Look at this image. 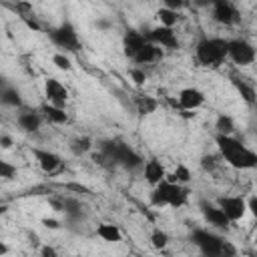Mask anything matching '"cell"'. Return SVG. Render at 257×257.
I'll return each instance as SVG.
<instances>
[{
	"label": "cell",
	"instance_id": "6da1fadb",
	"mask_svg": "<svg viewBox=\"0 0 257 257\" xmlns=\"http://www.w3.org/2000/svg\"><path fill=\"white\" fill-rule=\"evenodd\" d=\"M215 143H217V147H219L221 157H223L233 169L245 171V169H253V167L257 165V155H255V151H251V149L245 147L241 141L233 139L231 135H217V133H215Z\"/></svg>",
	"mask_w": 257,
	"mask_h": 257
},
{
	"label": "cell",
	"instance_id": "7a4b0ae2",
	"mask_svg": "<svg viewBox=\"0 0 257 257\" xmlns=\"http://www.w3.org/2000/svg\"><path fill=\"white\" fill-rule=\"evenodd\" d=\"M195 58L201 66H221L227 58V40L203 36L195 46Z\"/></svg>",
	"mask_w": 257,
	"mask_h": 257
},
{
	"label": "cell",
	"instance_id": "3957f363",
	"mask_svg": "<svg viewBox=\"0 0 257 257\" xmlns=\"http://www.w3.org/2000/svg\"><path fill=\"white\" fill-rule=\"evenodd\" d=\"M223 237L209 229H193L191 231V243L201 251L203 257H221V247H223Z\"/></svg>",
	"mask_w": 257,
	"mask_h": 257
},
{
	"label": "cell",
	"instance_id": "277c9868",
	"mask_svg": "<svg viewBox=\"0 0 257 257\" xmlns=\"http://www.w3.org/2000/svg\"><path fill=\"white\" fill-rule=\"evenodd\" d=\"M48 38H50L58 48H62V50L74 52V50L80 48L78 34H76V30H74V26H72L70 22H66V20H64L60 26H56V28H48Z\"/></svg>",
	"mask_w": 257,
	"mask_h": 257
},
{
	"label": "cell",
	"instance_id": "5b68a950",
	"mask_svg": "<svg viewBox=\"0 0 257 257\" xmlns=\"http://www.w3.org/2000/svg\"><path fill=\"white\" fill-rule=\"evenodd\" d=\"M227 58H231L239 66H249L255 62V48L245 38L227 40Z\"/></svg>",
	"mask_w": 257,
	"mask_h": 257
},
{
	"label": "cell",
	"instance_id": "8992f818",
	"mask_svg": "<svg viewBox=\"0 0 257 257\" xmlns=\"http://www.w3.org/2000/svg\"><path fill=\"white\" fill-rule=\"evenodd\" d=\"M217 207L225 213V217L233 223V221H241L247 213V201L239 195H225L217 199Z\"/></svg>",
	"mask_w": 257,
	"mask_h": 257
},
{
	"label": "cell",
	"instance_id": "52a82bcc",
	"mask_svg": "<svg viewBox=\"0 0 257 257\" xmlns=\"http://www.w3.org/2000/svg\"><path fill=\"white\" fill-rule=\"evenodd\" d=\"M211 12H213V20L223 24V26H233L239 20V10L229 0H213Z\"/></svg>",
	"mask_w": 257,
	"mask_h": 257
},
{
	"label": "cell",
	"instance_id": "ba28073f",
	"mask_svg": "<svg viewBox=\"0 0 257 257\" xmlns=\"http://www.w3.org/2000/svg\"><path fill=\"white\" fill-rule=\"evenodd\" d=\"M147 40L155 46H163L167 50H177L179 48V40H177V34L173 28H167V26H155L149 30L147 34Z\"/></svg>",
	"mask_w": 257,
	"mask_h": 257
},
{
	"label": "cell",
	"instance_id": "9c48e42d",
	"mask_svg": "<svg viewBox=\"0 0 257 257\" xmlns=\"http://www.w3.org/2000/svg\"><path fill=\"white\" fill-rule=\"evenodd\" d=\"M143 157L135 151V149H131L128 145H124V143H120V141H116V153H114V165H120V167H124V169H128V171H135V169H139V167H143Z\"/></svg>",
	"mask_w": 257,
	"mask_h": 257
},
{
	"label": "cell",
	"instance_id": "30bf717a",
	"mask_svg": "<svg viewBox=\"0 0 257 257\" xmlns=\"http://www.w3.org/2000/svg\"><path fill=\"white\" fill-rule=\"evenodd\" d=\"M199 209H201V215L205 217V221H207L209 225H213L215 229H225V231L229 229L231 221L225 217V213H223L215 203L201 199V201H199Z\"/></svg>",
	"mask_w": 257,
	"mask_h": 257
},
{
	"label": "cell",
	"instance_id": "8fae6325",
	"mask_svg": "<svg viewBox=\"0 0 257 257\" xmlns=\"http://www.w3.org/2000/svg\"><path fill=\"white\" fill-rule=\"evenodd\" d=\"M30 153L34 155L38 167L44 171V173H56L60 167H62V159L60 155L48 151V149H38V147H30Z\"/></svg>",
	"mask_w": 257,
	"mask_h": 257
},
{
	"label": "cell",
	"instance_id": "7c38bea8",
	"mask_svg": "<svg viewBox=\"0 0 257 257\" xmlns=\"http://www.w3.org/2000/svg\"><path fill=\"white\" fill-rule=\"evenodd\" d=\"M44 94H46L48 104H54V106H60V108H64V104L68 100L66 86L60 80H56V78H48L44 82Z\"/></svg>",
	"mask_w": 257,
	"mask_h": 257
},
{
	"label": "cell",
	"instance_id": "4fadbf2b",
	"mask_svg": "<svg viewBox=\"0 0 257 257\" xmlns=\"http://www.w3.org/2000/svg\"><path fill=\"white\" fill-rule=\"evenodd\" d=\"M147 42H149V40H147V36H145L143 32H139V30H135V28H128V30L124 32V36H122V50H124V54H126L128 58H135L137 52H139Z\"/></svg>",
	"mask_w": 257,
	"mask_h": 257
},
{
	"label": "cell",
	"instance_id": "5bb4252c",
	"mask_svg": "<svg viewBox=\"0 0 257 257\" xmlns=\"http://www.w3.org/2000/svg\"><path fill=\"white\" fill-rule=\"evenodd\" d=\"M203 102H205V94L199 88L189 86V88H183L179 92V102L177 104H179L181 110H197L199 106H203Z\"/></svg>",
	"mask_w": 257,
	"mask_h": 257
},
{
	"label": "cell",
	"instance_id": "9a60e30c",
	"mask_svg": "<svg viewBox=\"0 0 257 257\" xmlns=\"http://www.w3.org/2000/svg\"><path fill=\"white\" fill-rule=\"evenodd\" d=\"M143 175H145V181L151 187H155L161 181H165L167 171H165V167H163V163L159 159H149L147 163H143Z\"/></svg>",
	"mask_w": 257,
	"mask_h": 257
},
{
	"label": "cell",
	"instance_id": "2e32d148",
	"mask_svg": "<svg viewBox=\"0 0 257 257\" xmlns=\"http://www.w3.org/2000/svg\"><path fill=\"white\" fill-rule=\"evenodd\" d=\"M16 122L24 133H36L42 124V114L36 112V110H24V112L18 114Z\"/></svg>",
	"mask_w": 257,
	"mask_h": 257
},
{
	"label": "cell",
	"instance_id": "e0dca14e",
	"mask_svg": "<svg viewBox=\"0 0 257 257\" xmlns=\"http://www.w3.org/2000/svg\"><path fill=\"white\" fill-rule=\"evenodd\" d=\"M171 185H173V183H169V181L165 179V181H161L159 185H155V187H153L151 197H149V201H151V205H153V207H167V205H169Z\"/></svg>",
	"mask_w": 257,
	"mask_h": 257
},
{
	"label": "cell",
	"instance_id": "ac0fdd59",
	"mask_svg": "<svg viewBox=\"0 0 257 257\" xmlns=\"http://www.w3.org/2000/svg\"><path fill=\"white\" fill-rule=\"evenodd\" d=\"M159 58H163V50H161L159 46L147 42V44L137 52V56H135L133 60H135L137 64H151V62H155V60H159Z\"/></svg>",
	"mask_w": 257,
	"mask_h": 257
},
{
	"label": "cell",
	"instance_id": "d6986e66",
	"mask_svg": "<svg viewBox=\"0 0 257 257\" xmlns=\"http://www.w3.org/2000/svg\"><path fill=\"white\" fill-rule=\"evenodd\" d=\"M40 112H42V116L46 118V120H50V122H54V124H64V122H68V114H66V110L64 108H60V106H54V104H42V108H40Z\"/></svg>",
	"mask_w": 257,
	"mask_h": 257
},
{
	"label": "cell",
	"instance_id": "ffe728a7",
	"mask_svg": "<svg viewBox=\"0 0 257 257\" xmlns=\"http://www.w3.org/2000/svg\"><path fill=\"white\" fill-rule=\"evenodd\" d=\"M231 82H233V86L237 88V92L241 94V98L247 102V104H253L255 102V88L245 80V78H239V76H231Z\"/></svg>",
	"mask_w": 257,
	"mask_h": 257
},
{
	"label": "cell",
	"instance_id": "44dd1931",
	"mask_svg": "<svg viewBox=\"0 0 257 257\" xmlns=\"http://www.w3.org/2000/svg\"><path fill=\"white\" fill-rule=\"evenodd\" d=\"M189 201V189L185 185L173 183L171 185V195H169V207H183Z\"/></svg>",
	"mask_w": 257,
	"mask_h": 257
},
{
	"label": "cell",
	"instance_id": "7402d4cb",
	"mask_svg": "<svg viewBox=\"0 0 257 257\" xmlns=\"http://www.w3.org/2000/svg\"><path fill=\"white\" fill-rule=\"evenodd\" d=\"M96 235H98L102 241H108V243H118V241L122 239L120 229H118L116 225H112V223H100V225L96 227Z\"/></svg>",
	"mask_w": 257,
	"mask_h": 257
},
{
	"label": "cell",
	"instance_id": "603a6c76",
	"mask_svg": "<svg viewBox=\"0 0 257 257\" xmlns=\"http://www.w3.org/2000/svg\"><path fill=\"white\" fill-rule=\"evenodd\" d=\"M135 106H137V112L141 116H147V114H153L159 108V100L153 98V96H147V94H139L135 98Z\"/></svg>",
	"mask_w": 257,
	"mask_h": 257
},
{
	"label": "cell",
	"instance_id": "cb8c5ba5",
	"mask_svg": "<svg viewBox=\"0 0 257 257\" xmlns=\"http://www.w3.org/2000/svg\"><path fill=\"white\" fill-rule=\"evenodd\" d=\"M62 213L68 217V221H80V219H84L82 205L76 199H62Z\"/></svg>",
	"mask_w": 257,
	"mask_h": 257
},
{
	"label": "cell",
	"instance_id": "d4e9b609",
	"mask_svg": "<svg viewBox=\"0 0 257 257\" xmlns=\"http://www.w3.org/2000/svg\"><path fill=\"white\" fill-rule=\"evenodd\" d=\"M0 104L18 108V106L22 104V96H20V90H18V88H14V86H6V88L0 92Z\"/></svg>",
	"mask_w": 257,
	"mask_h": 257
},
{
	"label": "cell",
	"instance_id": "484cf974",
	"mask_svg": "<svg viewBox=\"0 0 257 257\" xmlns=\"http://www.w3.org/2000/svg\"><path fill=\"white\" fill-rule=\"evenodd\" d=\"M169 183H179V185H187L191 181V171L187 165H177V169L165 177Z\"/></svg>",
	"mask_w": 257,
	"mask_h": 257
},
{
	"label": "cell",
	"instance_id": "4316f807",
	"mask_svg": "<svg viewBox=\"0 0 257 257\" xmlns=\"http://www.w3.org/2000/svg\"><path fill=\"white\" fill-rule=\"evenodd\" d=\"M215 128H217V135H231L235 131V120L229 114H219L215 118Z\"/></svg>",
	"mask_w": 257,
	"mask_h": 257
},
{
	"label": "cell",
	"instance_id": "83f0119b",
	"mask_svg": "<svg viewBox=\"0 0 257 257\" xmlns=\"http://www.w3.org/2000/svg\"><path fill=\"white\" fill-rule=\"evenodd\" d=\"M90 149H92V143H90V139H88V137H76V139H72V141H70V151H72L76 157H80V155L88 153Z\"/></svg>",
	"mask_w": 257,
	"mask_h": 257
},
{
	"label": "cell",
	"instance_id": "f1b7e54d",
	"mask_svg": "<svg viewBox=\"0 0 257 257\" xmlns=\"http://www.w3.org/2000/svg\"><path fill=\"white\" fill-rule=\"evenodd\" d=\"M159 20H161V26H167V28H173L177 22H179V12H173L169 8H161L157 12Z\"/></svg>",
	"mask_w": 257,
	"mask_h": 257
},
{
	"label": "cell",
	"instance_id": "f546056e",
	"mask_svg": "<svg viewBox=\"0 0 257 257\" xmlns=\"http://www.w3.org/2000/svg\"><path fill=\"white\" fill-rule=\"evenodd\" d=\"M151 243H153L155 249H165L169 245V235L165 231H161V229H155L151 233Z\"/></svg>",
	"mask_w": 257,
	"mask_h": 257
},
{
	"label": "cell",
	"instance_id": "4dcf8cb0",
	"mask_svg": "<svg viewBox=\"0 0 257 257\" xmlns=\"http://www.w3.org/2000/svg\"><path fill=\"white\" fill-rule=\"evenodd\" d=\"M10 10H14L20 18H26V16H32V4L30 2H16V4H6Z\"/></svg>",
	"mask_w": 257,
	"mask_h": 257
},
{
	"label": "cell",
	"instance_id": "1f68e13d",
	"mask_svg": "<svg viewBox=\"0 0 257 257\" xmlns=\"http://www.w3.org/2000/svg\"><path fill=\"white\" fill-rule=\"evenodd\" d=\"M217 165H219V161H217L215 155H203V157H201V169H203L205 173H213V171L217 169Z\"/></svg>",
	"mask_w": 257,
	"mask_h": 257
},
{
	"label": "cell",
	"instance_id": "d6a6232c",
	"mask_svg": "<svg viewBox=\"0 0 257 257\" xmlns=\"http://www.w3.org/2000/svg\"><path fill=\"white\" fill-rule=\"evenodd\" d=\"M16 175V167L4 159H0V179H12Z\"/></svg>",
	"mask_w": 257,
	"mask_h": 257
},
{
	"label": "cell",
	"instance_id": "836d02e7",
	"mask_svg": "<svg viewBox=\"0 0 257 257\" xmlns=\"http://www.w3.org/2000/svg\"><path fill=\"white\" fill-rule=\"evenodd\" d=\"M52 64H54L56 68H60V70H70V68H72L68 56H64V54H60V52H56V54L52 56Z\"/></svg>",
	"mask_w": 257,
	"mask_h": 257
},
{
	"label": "cell",
	"instance_id": "e575fe53",
	"mask_svg": "<svg viewBox=\"0 0 257 257\" xmlns=\"http://www.w3.org/2000/svg\"><path fill=\"white\" fill-rule=\"evenodd\" d=\"M128 74H131V78L135 80V84L137 86H141V84H145V80H147V74H145V70H141V68H131L128 70Z\"/></svg>",
	"mask_w": 257,
	"mask_h": 257
},
{
	"label": "cell",
	"instance_id": "d590c367",
	"mask_svg": "<svg viewBox=\"0 0 257 257\" xmlns=\"http://www.w3.org/2000/svg\"><path fill=\"white\" fill-rule=\"evenodd\" d=\"M22 22L30 28V30H34V32H40L42 30V26H40V22L34 18V16H26V18H22Z\"/></svg>",
	"mask_w": 257,
	"mask_h": 257
},
{
	"label": "cell",
	"instance_id": "8d00e7d4",
	"mask_svg": "<svg viewBox=\"0 0 257 257\" xmlns=\"http://www.w3.org/2000/svg\"><path fill=\"white\" fill-rule=\"evenodd\" d=\"M66 189L76 191V193H80V195H92V193H90V189H88V187H84V185H80V183H66Z\"/></svg>",
	"mask_w": 257,
	"mask_h": 257
},
{
	"label": "cell",
	"instance_id": "74e56055",
	"mask_svg": "<svg viewBox=\"0 0 257 257\" xmlns=\"http://www.w3.org/2000/svg\"><path fill=\"white\" fill-rule=\"evenodd\" d=\"M183 6H185L183 0H165V6L163 8H169L173 12H179V8H183Z\"/></svg>",
	"mask_w": 257,
	"mask_h": 257
},
{
	"label": "cell",
	"instance_id": "f35d334b",
	"mask_svg": "<svg viewBox=\"0 0 257 257\" xmlns=\"http://www.w3.org/2000/svg\"><path fill=\"white\" fill-rule=\"evenodd\" d=\"M40 257H58V253H56L54 247H50V245H42V247H40Z\"/></svg>",
	"mask_w": 257,
	"mask_h": 257
},
{
	"label": "cell",
	"instance_id": "ab89813d",
	"mask_svg": "<svg viewBox=\"0 0 257 257\" xmlns=\"http://www.w3.org/2000/svg\"><path fill=\"white\" fill-rule=\"evenodd\" d=\"M0 147L2 149H10L12 147V137L10 135H0Z\"/></svg>",
	"mask_w": 257,
	"mask_h": 257
},
{
	"label": "cell",
	"instance_id": "60d3db41",
	"mask_svg": "<svg viewBox=\"0 0 257 257\" xmlns=\"http://www.w3.org/2000/svg\"><path fill=\"white\" fill-rule=\"evenodd\" d=\"M42 225L48 227V229H58L60 227V223L56 219H42Z\"/></svg>",
	"mask_w": 257,
	"mask_h": 257
},
{
	"label": "cell",
	"instance_id": "b9f144b4",
	"mask_svg": "<svg viewBox=\"0 0 257 257\" xmlns=\"http://www.w3.org/2000/svg\"><path fill=\"white\" fill-rule=\"evenodd\" d=\"M112 24L108 22V20H104V18H100V20H96V28H100V30H108Z\"/></svg>",
	"mask_w": 257,
	"mask_h": 257
},
{
	"label": "cell",
	"instance_id": "7bdbcfd3",
	"mask_svg": "<svg viewBox=\"0 0 257 257\" xmlns=\"http://www.w3.org/2000/svg\"><path fill=\"white\" fill-rule=\"evenodd\" d=\"M247 209H249V211H251L253 215L257 213V199H255V197H251V199L247 201Z\"/></svg>",
	"mask_w": 257,
	"mask_h": 257
},
{
	"label": "cell",
	"instance_id": "ee69618b",
	"mask_svg": "<svg viewBox=\"0 0 257 257\" xmlns=\"http://www.w3.org/2000/svg\"><path fill=\"white\" fill-rule=\"evenodd\" d=\"M48 203L52 205V209H54V211H62V199H60V201H58V199H50Z\"/></svg>",
	"mask_w": 257,
	"mask_h": 257
},
{
	"label": "cell",
	"instance_id": "f6af8a7d",
	"mask_svg": "<svg viewBox=\"0 0 257 257\" xmlns=\"http://www.w3.org/2000/svg\"><path fill=\"white\" fill-rule=\"evenodd\" d=\"M6 253H8V245L4 241H0V257H4Z\"/></svg>",
	"mask_w": 257,
	"mask_h": 257
},
{
	"label": "cell",
	"instance_id": "bcb514c9",
	"mask_svg": "<svg viewBox=\"0 0 257 257\" xmlns=\"http://www.w3.org/2000/svg\"><path fill=\"white\" fill-rule=\"evenodd\" d=\"M28 237H30V243H32V245H38V235H36V233H30Z\"/></svg>",
	"mask_w": 257,
	"mask_h": 257
},
{
	"label": "cell",
	"instance_id": "7dc6e473",
	"mask_svg": "<svg viewBox=\"0 0 257 257\" xmlns=\"http://www.w3.org/2000/svg\"><path fill=\"white\" fill-rule=\"evenodd\" d=\"M6 86H8V82H6V78H4L2 74H0V92H2V90H4Z\"/></svg>",
	"mask_w": 257,
	"mask_h": 257
},
{
	"label": "cell",
	"instance_id": "c3c4849f",
	"mask_svg": "<svg viewBox=\"0 0 257 257\" xmlns=\"http://www.w3.org/2000/svg\"><path fill=\"white\" fill-rule=\"evenodd\" d=\"M6 209H8V207H6V205H2V207H0V215H2V213H4Z\"/></svg>",
	"mask_w": 257,
	"mask_h": 257
}]
</instances>
